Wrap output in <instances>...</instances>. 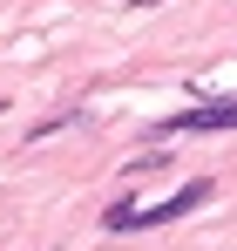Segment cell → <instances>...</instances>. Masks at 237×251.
I'll list each match as a JSON object with an SVG mask.
<instances>
[{"label":"cell","instance_id":"cell-1","mask_svg":"<svg viewBox=\"0 0 237 251\" xmlns=\"http://www.w3.org/2000/svg\"><path fill=\"white\" fill-rule=\"evenodd\" d=\"M210 129H237V95H224V102H197V109H176V116H163L149 136L169 143V136H210Z\"/></svg>","mask_w":237,"mask_h":251},{"label":"cell","instance_id":"cell-2","mask_svg":"<svg viewBox=\"0 0 237 251\" xmlns=\"http://www.w3.org/2000/svg\"><path fill=\"white\" fill-rule=\"evenodd\" d=\"M210 197H217V183H210V176H190V183H183V190H169L156 210H142V204H136L129 231H149V224H176V217H190V210H197V204H210Z\"/></svg>","mask_w":237,"mask_h":251},{"label":"cell","instance_id":"cell-3","mask_svg":"<svg viewBox=\"0 0 237 251\" xmlns=\"http://www.w3.org/2000/svg\"><path fill=\"white\" fill-rule=\"evenodd\" d=\"M75 116H81V109H54V116H41V123L27 129V143H47L54 129H68V123H75Z\"/></svg>","mask_w":237,"mask_h":251},{"label":"cell","instance_id":"cell-4","mask_svg":"<svg viewBox=\"0 0 237 251\" xmlns=\"http://www.w3.org/2000/svg\"><path fill=\"white\" fill-rule=\"evenodd\" d=\"M129 217H136V204L122 197V204H109V210H102V231H129Z\"/></svg>","mask_w":237,"mask_h":251}]
</instances>
